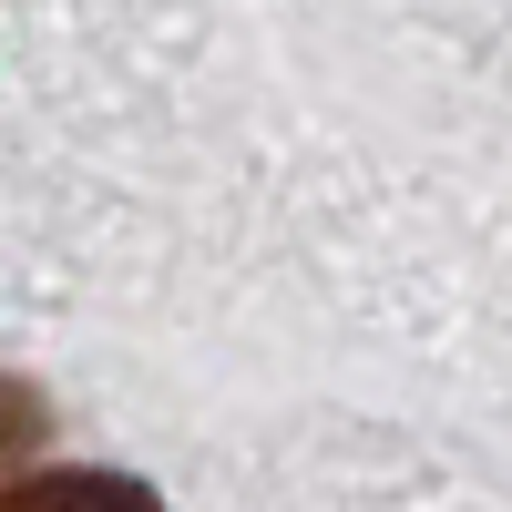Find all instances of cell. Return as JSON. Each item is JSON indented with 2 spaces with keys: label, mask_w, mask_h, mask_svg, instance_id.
Listing matches in <instances>:
<instances>
[{
  "label": "cell",
  "mask_w": 512,
  "mask_h": 512,
  "mask_svg": "<svg viewBox=\"0 0 512 512\" xmlns=\"http://www.w3.org/2000/svg\"><path fill=\"white\" fill-rule=\"evenodd\" d=\"M0 512H164L134 472H21Z\"/></svg>",
  "instance_id": "1"
}]
</instances>
